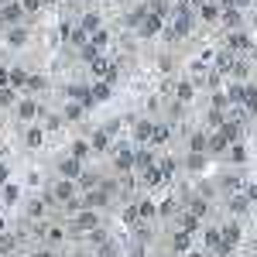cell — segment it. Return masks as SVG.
Here are the masks:
<instances>
[{
	"label": "cell",
	"instance_id": "44",
	"mask_svg": "<svg viewBox=\"0 0 257 257\" xmlns=\"http://www.w3.org/2000/svg\"><path fill=\"white\" fill-rule=\"evenodd\" d=\"M175 213H178V202H175V199H165V202L158 206V216H175Z\"/></svg>",
	"mask_w": 257,
	"mask_h": 257
},
{
	"label": "cell",
	"instance_id": "16",
	"mask_svg": "<svg viewBox=\"0 0 257 257\" xmlns=\"http://www.w3.org/2000/svg\"><path fill=\"white\" fill-rule=\"evenodd\" d=\"M28 76H31V72H28V69H24V65H14V69H7V86H11V89H24V86H28Z\"/></svg>",
	"mask_w": 257,
	"mask_h": 257
},
{
	"label": "cell",
	"instance_id": "23",
	"mask_svg": "<svg viewBox=\"0 0 257 257\" xmlns=\"http://www.w3.org/2000/svg\"><path fill=\"white\" fill-rule=\"evenodd\" d=\"M168 141H172V127H168V123H155V131H151V141H148V144L161 148V144H168Z\"/></svg>",
	"mask_w": 257,
	"mask_h": 257
},
{
	"label": "cell",
	"instance_id": "34",
	"mask_svg": "<svg viewBox=\"0 0 257 257\" xmlns=\"http://www.w3.org/2000/svg\"><path fill=\"white\" fill-rule=\"evenodd\" d=\"M155 165H158V168H161V175L168 178V182L175 178V172H178V161H175V158H158V161H155Z\"/></svg>",
	"mask_w": 257,
	"mask_h": 257
},
{
	"label": "cell",
	"instance_id": "30",
	"mask_svg": "<svg viewBox=\"0 0 257 257\" xmlns=\"http://www.w3.org/2000/svg\"><path fill=\"white\" fill-rule=\"evenodd\" d=\"M185 213H192V216L202 219L206 213H209V202H206L202 196H192V199H189V209H185Z\"/></svg>",
	"mask_w": 257,
	"mask_h": 257
},
{
	"label": "cell",
	"instance_id": "27",
	"mask_svg": "<svg viewBox=\"0 0 257 257\" xmlns=\"http://www.w3.org/2000/svg\"><path fill=\"white\" fill-rule=\"evenodd\" d=\"M206 134L202 131H196V134H189V155H206Z\"/></svg>",
	"mask_w": 257,
	"mask_h": 257
},
{
	"label": "cell",
	"instance_id": "49",
	"mask_svg": "<svg viewBox=\"0 0 257 257\" xmlns=\"http://www.w3.org/2000/svg\"><path fill=\"white\" fill-rule=\"evenodd\" d=\"M35 257H55V254H52V250H38Z\"/></svg>",
	"mask_w": 257,
	"mask_h": 257
},
{
	"label": "cell",
	"instance_id": "6",
	"mask_svg": "<svg viewBox=\"0 0 257 257\" xmlns=\"http://www.w3.org/2000/svg\"><path fill=\"white\" fill-rule=\"evenodd\" d=\"M250 45H254V41L247 38L243 31H226V38H223V48L233 52V55H237V52H250Z\"/></svg>",
	"mask_w": 257,
	"mask_h": 257
},
{
	"label": "cell",
	"instance_id": "40",
	"mask_svg": "<svg viewBox=\"0 0 257 257\" xmlns=\"http://www.w3.org/2000/svg\"><path fill=\"white\" fill-rule=\"evenodd\" d=\"M226 148H230V144H226V141L219 138V134H213V138L206 141V151H213V155H219V151H226Z\"/></svg>",
	"mask_w": 257,
	"mask_h": 257
},
{
	"label": "cell",
	"instance_id": "31",
	"mask_svg": "<svg viewBox=\"0 0 257 257\" xmlns=\"http://www.w3.org/2000/svg\"><path fill=\"white\" fill-rule=\"evenodd\" d=\"M69 155H72V158H76V161H86V158H89V155H93V151H89V141H72V148H69Z\"/></svg>",
	"mask_w": 257,
	"mask_h": 257
},
{
	"label": "cell",
	"instance_id": "47",
	"mask_svg": "<svg viewBox=\"0 0 257 257\" xmlns=\"http://www.w3.org/2000/svg\"><path fill=\"white\" fill-rule=\"evenodd\" d=\"M0 86H7V69L0 65Z\"/></svg>",
	"mask_w": 257,
	"mask_h": 257
},
{
	"label": "cell",
	"instance_id": "4",
	"mask_svg": "<svg viewBox=\"0 0 257 257\" xmlns=\"http://www.w3.org/2000/svg\"><path fill=\"white\" fill-rule=\"evenodd\" d=\"M161 28H165V18L148 11V14H144V21L138 24V35H141V38H155V35H161Z\"/></svg>",
	"mask_w": 257,
	"mask_h": 257
},
{
	"label": "cell",
	"instance_id": "38",
	"mask_svg": "<svg viewBox=\"0 0 257 257\" xmlns=\"http://www.w3.org/2000/svg\"><path fill=\"white\" fill-rule=\"evenodd\" d=\"M0 196H4V202L11 206V202H18L21 189H18V185H14V182H4V189H0Z\"/></svg>",
	"mask_w": 257,
	"mask_h": 257
},
{
	"label": "cell",
	"instance_id": "3",
	"mask_svg": "<svg viewBox=\"0 0 257 257\" xmlns=\"http://www.w3.org/2000/svg\"><path fill=\"white\" fill-rule=\"evenodd\" d=\"M0 24H7V28H14V24H24V7H21L18 0H11V4H0Z\"/></svg>",
	"mask_w": 257,
	"mask_h": 257
},
{
	"label": "cell",
	"instance_id": "9",
	"mask_svg": "<svg viewBox=\"0 0 257 257\" xmlns=\"http://www.w3.org/2000/svg\"><path fill=\"white\" fill-rule=\"evenodd\" d=\"M219 24H223L226 31H240V24H243L240 7H223V11H219Z\"/></svg>",
	"mask_w": 257,
	"mask_h": 257
},
{
	"label": "cell",
	"instance_id": "33",
	"mask_svg": "<svg viewBox=\"0 0 257 257\" xmlns=\"http://www.w3.org/2000/svg\"><path fill=\"white\" fill-rule=\"evenodd\" d=\"M14 250H18V237L4 230V233H0V254L7 257V254H14Z\"/></svg>",
	"mask_w": 257,
	"mask_h": 257
},
{
	"label": "cell",
	"instance_id": "48",
	"mask_svg": "<svg viewBox=\"0 0 257 257\" xmlns=\"http://www.w3.org/2000/svg\"><path fill=\"white\" fill-rule=\"evenodd\" d=\"M185 257H206V254H202V250H189Z\"/></svg>",
	"mask_w": 257,
	"mask_h": 257
},
{
	"label": "cell",
	"instance_id": "32",
	"mask_svg": "<svg viewBox=\"0 0 257 257\" xmlns=\"http://www.w3.org/2000/svg\"><path fill=\"white\" fill-rule=\"evenodd\" d=\"M62 127H65L62 113H48V117H45V123H41V131H45V134H55V131H62Z\"/></svg>",
	"mask_w": 257,
	"mask_h": 257
},
{
	"label": "cell",
	"instance_id": "26",
	"mask_svg": "<svg viewBox=\"0 0 257 257\" xmlns=\"http://www.w3.org/2000/svg\"><path fill=\"white\" fill-rule=\"evenodd\" d=\"M45 89H48V79L38 76V72H31V76H28V86H24V93H31V96H35V93H45Z\"/></svg>",
	"mask_w": 257,
	"mask_h": 257
},
{
	"label": "cell",
	"instance_id": "45",
	"mask_svg": "<svg viewBox=\"0 0 257 257\" xmlns=\"http://www.w3.org/2000/svg\"><path fill=\"white\" fill-rule=\"evenodd\" d=\"M62 237H65V233H62L59 226H48V230H45V240H48V243H59Z\"/></svg>",
	"mask_w": 257,
	"mask_h": 257
},
{
	"label": "cell",
	"instance_id": "54",
	"mask_svg": "<svg viewBox=\"0 0 257 257\" xmlns=\"http://www.w3.org/2000/svg\"><path fill=\"white\" fill-rule=\"evenodd\" d=\"M113 4H123V0H113Z\"/></svg>",
	"mask_w": 257,
	"mask_h": 257
},
{
	"label": "cell",
	"instance_id": "28",
	"mask_svg": "<svg viewBox=\"0 0 257 257\" xmlns=\"http://www.w3.org/2000/svg\"><path fill=\"white\" fill-rule=\"evenodd\" d=\"M226 161H233V165H243V161H247V148H243L240 141H233V144L226 148Z\"/></svg>",
	"mask_w": 257,
	"mask_h": 257
},
{
	"label": "cell",
	"instance_id": "1",
	"mask_svg": "<svg viewBox=\"0 0 257 257\" xmlns=\"http://www.w3.org/2000/svg\"><path fill=\"white\" fill-rule=\"evenodd\" d=\"M14 113H18L21 123H35V120L41 117V103L35 96H24V99H18V103H14Z\"/></svg>",
	"mask_w": 257,
	"mask_h": 257
},
{
	"label": "cell",
	"instance_id": "25",
	"mask_svg": "<svg viewBox=\"0 0 257 257\" xmlns=\"http://www.w3.org/2000/svg\"><path fill=\"white\" fill-rule=\"evenodd\" d=\"M134 206H138V219H141V223H144V219H155V216H158V206H155L151 199H141V202H134Z\"/></svg>",
	"mask_w": 257,
	"mask_h": 257
},
{
	"label": "cell",
	"instance_id": "35",
	"mask_svg": "<svg viewBox=\"0 0 257 257\" xmlns=\"http://www.w3.org/2000/svg\"><path fill=\"white\" fill-rule=\"evenodd\" d=\"M82 113H86V110H82L79 103H65V106H62V120H72V123H76V120H82Z\"/></svg>",
	"mask_w": 257,
	"mask_h": 257
},
{
	"label": "cell",
	"instance_id": "11",
	"mask_svg": "<svg viewBox=\"0 0 257 257\" xmlns=\"http://www.w3.org/2000/svg\"><path fill=\"white\" fill-rule=\"evenodd\" d=\"M41 144H45V131H41L38 123H24V148L38 151Z\"/></svg>",
	"mask_w": 257,
	"mask_h": 257
},
{
	"label": "cell",
	"instance_id": "8",
	"mask_svg": "<svg viewBox=\"0 0 257 257\" xmlns=\"http://www.w3.org/2000/svg\"><path fill=\"white\" fill-rule=\"evenodd\" d=\"M172 93H175V103H178V106H189V103L196 99V82H192V79H178Z\"/></svg>",
	"mask_w": 257,
	"mask_h": 257
},
{
	"label": "cell",
	"instance_id": "39",
	"mask_svg": "<svg viewBox=\"0 0 257 257\" xmlns=\"http://www.w3.org/2000/svg\"><path fill=\"white\" fill-rule=\"evenodd\" d=\"M230 76H233V79H247V76H250V65H247V59L233 62V69H230Z\"/></svg>",
	"mask_w": 257,
	"mask_h": 257
},
{
	"label": "cell",
	"instance_id": "17",
	"mask_svg": "<svg viewBox=\"0 0 257 257\" xmlns=\"http://www.w3.org/2000/svg\"><path fill=\"white\" fill-rule=\"evenodd\" d=\"M79 28L86 31V35L99 31V28H103V14H99V11H86V14L79 18Z\"/></svg>",
	"mask_w": 257,
	"mask_h": 257
},
{
	"label": "cell",
	"instance_id": "12",
	"mask_svg": "<svg viewBox=\"0 0 257 257\" xmlns=\"http://www.w3.org/2000/svg\"><path fill=\"white\" fill-rule=\"evenodd\" d=\"M196 11H199V21H202V24H219V11H223V7H219L216 0H206V4H199Z\"/></svg>",
	"mask_w": 257,
	"mask_h": 257
},
{
	"label": "cell",
	"instance_id": "5",
	"mask_svg": "<svg viewBox=\"0 0 257 257\" xmlns=\"http://www.w3.org/2000/svg\"><path fill=\"white\" fill-rule=\"evenodd\" d=\"M72 226H76V233H93V230L99 226L96 209H79V213H76V219H72Z\"/></svg>",
	"mask_w": 257,
	"mask_h": 257
},
{
	"label": "cell",
	"instance_id": "20",
	"mask_svg": "<svg viewBox=\"0 0 257 257\" xmlns=\"http://www.w3.org/2000/svg\"><path fill=\"white\" fill-rule=\"evenodd\" d=\"M226 206H230V213H233V216H243V213H250V199L243 196V192H233Z\"/></svg>",
	"mask_w": 257,
	"mask_h": 257
},
{
	"label": "cell",
	"instance_id": "43",
	"mask_svg": "<svg viewBox=\"0 0 257 257\" xmlns=\"http://www.w3.org/2000/svg\"><path fill=\"white\" fill-rule=\"evenodd\" d=\"M185 165H189V172H202L206 168V155H189Z\"/></svg>",
	"mask_w": 257,
	"mask_h": 257
},
{
	"label": "cell",
	"instance_id": "21",
	"mask_svg": "<svg viewBox=\"0 0 257 257\" xmlns=\"http://www.w3.org/2000/svg\"><path fill=\"white\" fill-rule=\"evenodd\" d=\"M202 240H206V247H209V250H213V254L226 257V254H223V237H219V230H216V226H209V230H206V233H202Z\"/></svg>",
	"mask_w": 257,
	"mask_h": 257
},
{
	"label": "cell",
	"instance_id": "19",
	"mask_svg": "<svg viewBox=\"0 0 257 257\" xmlns=\"http://www.w3.org/2000/svg\"><path fill=\"white\" fill-rule=\"evenodd\" d=\"M155 151H151V148H148V144H144V148H138V151H134V168H138V172H144V168H151V165H155Z\"/></svg>",
	"mask_w": 257,
	"mask_h": 257
},
{
	"label": "cell",
	"instance_id": "46",
	"mask_svg": "<svg viewBox=\"0 0 257 257\" xmlns=\"http://www.w3.org/2000/svg\"><path fill=\"white\" fill-rule=\"evenodd\" d=\"M7 175H11V168H7V165H4V161H0V185H4V182H7Z\"/></svg>",
	"mask_w": 257,
	"mask_h": 257
},
{
	"label": "cell",
	"instance_id": "37",
	"mask_svg": "<svg viewBox=\"0 0 257 257\" xmlns=\"http://www.w3.org/2000/svg\"><path fill=\"white\" fill-rule=\"evenodd\" d=\"M45 209H48L45 199H31V202H28V216H31V219H41V216H45Z\"/></svg>",
	"mask_w": 257,
	"mask_h": 257
},
{
	"label": "cell",
	"instance_id": "14",
	"mask_svg": "<svg viewBox=\"0 0 257 257\" xmlns=\"http://www.w3.org/2000/svg\"><path fill=\"white\" fill-rule=\"evenodd\" d=\"M59 175L69 178V182H76V178L82 175V161H76L72 155H69V158H62V161H59Z\"/></svg>",
	"mask_w": 257,
	"mask_h": 257
},
{
	"label": "cell",
	"instance_id": "29",
	"mask_svg": "<svg viewBox=\"0 0 257 257\" xmlns=\"http://www.w3.org/2000/svg\"><path fill=\"white\" fill-rule=\"evenodd\" d=\"M18 89H11V86H0V110H14V103H18Z\"/></svg>",
	"mask_w": 257,
	"mask_h": 257
},
{
	"label": "cell",
	"instance_id": "2",
	"mask_svg": "<svg viewBox=\"0 0 257 257\" xmlns=\"http://www.w3.org/2000/svg\"><path fill=\"white\" fill-rule=\"evenodd\" d=\"M219 237H223V254H233V247L240 243V237H243V230H240V223H223L219 226Z\"/></svg>",
	"mask_w": 257,
	"mask_h": 257
},
{
	"label": "cell",
	"instance_id": "53",
	"mask_svg": "<svg viewBox=\"0 0 257 257\" xmlns=\"http://www.w3.org/2000/svg\"><path fill=\"white\" fill-rule=\"evenodd\" d=\"M82 4H99V0H82Z\"/></svg>",
	"mask_w": 257,
	"mask_h": 257
},
{
	"label": "cell",
	"instance_id": "13",
	"mask_svg": "<svg viewBox=\"0 0 257 257\" xmlns=\"http://www.w3.org/2000/svg\"><path fill=\"white\" fill-rule=\"evenodd\" d=\"M151 131H155V120H148V117L134 120V127H131V134H134L138 144H148V141H151Z\"/></svg>",
	"mask_w": 257,
	"mask_h": 257
},
{
	"label": "cell",
	"instance_id": "15",
	"mask_svg": "<svg viewBox=\"0 0 257 257\" xmlns=\"http://www.w3.org/2000/svg\"><path fill=\"white\" fill-rule=\"evenodd\" d=\"M141 182H144L148 189H161V185H168V178L161 175V168H158V165L144 168V172H141Z\"/></svg>",
	"mask_w": 257,
	"mask_h": 257
},
{
	"label": "cell",
	"instance_id": "7",
	"mask_svg": "<svg viewBox=\"0 0 257 257\" xmlns=\"http://www.w3.org/2000/svg\"><path fill=\"white\" fill-rule=\"evenodd\" d=\"M31 41V31L24 28V24H14V28H7V35H4V45L7 48H24Z\"/></svg>",
	"mask_w": 257,
	"mask_h": 257
},
{
	"label": "cell",
	"instance_id": "10",
	"mask_svg": "<svg viewBox=\"0 0 257 257\" xmlns=\"http://www.w3.org/2000/svg\"><path fill=\"white\" fill-rule=\"evenodd\" d=\"M110 148H113V138H110L103 127L89 134V151H93V155H103V151H110Z\"/></svg>",
	"mask_w": 257,
	"mask_h": 257
},
{
	"label": "cell",
	"instance_id": "52",
	"mask_svg": "<svg viewBox=\"0 0 257 257\" xmlns=\"http://www.w3.org/2000/svg\"><path fill=\"white\" fill-rule=\"evenodd\" d=\"M41 4H59V0H41Z\"/></svg>",
	"mask_w": 257,
	"mask_h": 257
},
{
	"label": "cell",
	"instance_id": "24",
	"mask_svg": "<svg viewBox=\"0 0 257 257\" xmlns=\"http://www.w3.org/2000/svg\"><path fill=\"white\" fill-rule=\"evenodd\" d=\"M110 41H113V35H110L106 28H99V31H93V35H89V45H93L96 52H103V48H110Z\"/></svg>",
	"mask_w": 257,
	"mask_h": 257
},
{
	"label": "cell",
	"instance_id": "18",
	"mask_svg": "<svg viewBox=\"0 0 257 257\" xmlns=\"http://www.w3.org/2000/svg\"><path fill=\"white\" fill-rule=\"evenodd\" d=\"M172 250H175V254H189V250H192V233L175 230V233H172Z\"/></svg>",
	"mask_w": 257,
	"mask_h": 257
},
{
	"label": "cell",
	"instance_id": "36",
	"mask_svg": "<svg viewBox=\"0 0 257 257\" xmlns=\"http://www.w3.org/2000/svg\"><path fill=\"white\" fill-rule=\"evenodd\" d=\"M178 230L196 233V230H199V216H192V213H182V216H178Z\"/></svg>",
	"mask_w": 257,
	"mask_h": 257
},
{
	"label": "cell",
	"instance_id": "41",
	"mask_svg": "<svg viewBox=\"0 0 257 257\" xmlns=\"http://www.w3.org/2000/svg\"><path fill=\"white\" fill-rule=\"evenodd\" d=\"M243 185H247V182H243L240 175H223V189H230V192H240Z\"/></svg>",
	"mask_w": 257,
	"mask_h": 257
},
{
	"label": "cell",
	"instance_id": "42",
	"mask_svg": "<svg viewBox=\"0 0 257 257\" xmlns=\"http://www.w3.org/2000/svg\"><path fill=\"white\" fill-rule=\"evenodd\" d=\"M21 7H24V18H35V14H38L41 7H45V4H41V0H18Z\"/></svg>",
	"mask_w": 257,
	"mask_h": 257
},
{
	"label": "cell",
	"instance_id": "51",
	"mask_svg": "<svg viewBox=\"0 0 257 257\" xmlns=\"http://www.w3.org/2000/svg\"><path fill=\"white\" fill-rule=\"evenodd\" d=\"M4 230H7V223H4V216H0V233H4Z\"/></svg>",
	"mask_w": 257,
	"mask_h": 257
},
{
	"label": "cell",
	"instance_id": "50",
	"mask_svg": "<svg viewBox=\"0 0 257 257\" xmlns=\"http://www.w3.org/2000/svg\"><path fill=\"white\" fill-rule=\"evenodd\" d=\"M199 4H206V0H189V7H199Z\"/></svg>",
	"mask_w": 257,
	"mask_h": 257
},
{
	"label": "cell",
	"instance_id": "22",
	"mask_svg": "<svg viewBox=\"0 0 257 257\" xmlns=\"http://www.w3.org/2000/svg\"><path fill=\"white\" fill-rule=\"evenodd\" d=\"M89 96H93V103H106V99L113 96V86L110 82H93L89 86Z\"/></svg>",
	"mask_w": 257,
	"mask_h": 257
}]
</instances>
